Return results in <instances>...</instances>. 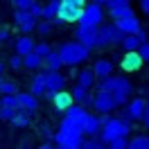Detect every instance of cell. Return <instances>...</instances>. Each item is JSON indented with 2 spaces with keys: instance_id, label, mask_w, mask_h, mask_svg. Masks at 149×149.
<instances>
[{
  "instance_id": "obj_1",
  "label": "cell",
  "mask_w": 149,
  "mask_h": 149,
  "mask_svg": "<svg viewBox=\"0 0 149 149\" xmlns=\"http://www.w3.org/2000/svg\"><path fill=\"white\" fill-rule=\"evenodd\" d=\"M97 91H104V93H109L113 97V102L118 104V106H124V104L129 102L131 93H133V86L127 77H109V79H102L100 81V88Z\"/></svg>"
},
{
  "instance_id": "obj_2",
  "label": "cell",
  "mask_w": 149,
  "mask_h": 149,
  "mask_svg": "<svg viewBox=\"0 0 149 149\" xmlns=\"http://www.w3.org/2000/svg\"><path fill=\"white\" fill-rule=\"evenodd\" d=\"M54 142L61 149H79L84 145V133L79 127H74L72 122H68L63 118L59 122V129L54 131Z\"/></svg>"
},
{
  "instance_id": "obj_3",
  "label": "cell",
  "mask_w": 149,
  "mask_h": 149,
  "mask_svg": "<svg viewBox=\"0 0 149 149\" xmlns=\"http://www.w3.org/2000/svg\"><path fill=\"white\" fill-rule=\"evenodd\" d=\"M129 133H131V124L122 118H106L102 124V131H100V142L109 145V142H115V140H129Z\"/></svg>"
},
{
  "instance_id": "obj_4",
  "label": "cell",
  "mask_w": 149,
  "mask_h": 149,
  "mask_svg": "<svg viewBox=\"0 0 149 149\" xmlns=\"http://www.w3.org/2000/svg\"><path fill=\"white\" fill-rule=\"evenodd\" d=\"M56 54L61 59V63L68 65V68H77V65L86 63V61L91 59V52H88L84 45H79L77 41H65V43H61L59 50H56Z\"/></svg>"
},
{
  "instance_id": "obj_5",
  "label": "cell",
  "mask_w": 149,
  "mask_h": 149,
  "mask_svg": "<svg viewBox=\"0 0 149 149\" xmlns=\"http://www.w3.org/2000/svg\"><path fill=\"white\" fill-rule=\"evenodd\" d=\"M104 5L100 0H93V2H84V9H81V16L77 20V27L84 29H97L100 25H104Z\"/></svg>"
},
{
  "instance_id": "obj_6",
  "label": "cell",
  "mask_w": 149,
  "mask_h": 149,
  "mask_svg": "<svg viewBox=\"0 0 149 149\" xmlns=\"http://www.w3.org/2000/svg\"><path fill=\"white\" fill-rule=\"evenodd\" d=\"M84 9V0H59V11H56V18L61 25L65 23H77Z\"/></svg>"
},
{
  "instance_id": "obj_7",
  "label": "cell",
  "mask_w": 149,
  "mask_h": 149,
  "mask_svg": "<svg viewBox=\"0 0 149 149\" xmlns=\"http://www.w3.org/2000/svg\"><path fill=\"white\" fill-rule=\"evenodd\" d=\"M122 36L124 34L115 27V23H104L97 27V47H109V45H115V43L120 45Z\"/></svg>"
},
{
  "instance_id": "obj_8",
  "label": "cell",
  "mask_w": 149,
  "mask_h": 149,
  "mask_svg": "<svg viewBox=\"0 0 149 149\" xmlns=\"http://www.w3.org/2000/svg\"><path fill=\"white\" fill-rule=\"evenodd\" d=\"M102 5H104V11H109L113 20H122L127 16H133V7H131L129 0H106Z\"/></svg>"
},
{
  "instance_id": "obj_9",
  "label": "cell",
  "mask_w": 149,
  "mask_h": 149,
  "mask_svg": "<svg viewBox=\"0 0 149 149\" xmlns=\"http://www.w3.org/2000/svg\"><path fill=\"white\" fill-rule=\"evenodd\" d=\"M14 109H16V113H27L29 118H32L38 111V100L32 97L29 93H20L18 91V93L14 95Z\"/></svg>"
},
{
  "instance_id": "obj_10",
  "label": "cell",
  "mask_w": 149,
  "mask_h": 149,
  "mask_svg": "<svg viewBox=\"0 0 149 149\" xmlns=\"http://www.w3.org/2000/svg\"><path fill=\"white\" fill-rule=\"evenodd\" d=\"M95 109V113L97 115H111L115 109H118V104L113 102V97L109 93H104V91H97V93L93 95V104H91Z\"/></svg>"
},
{
  "instance_id": "obj_11",
  "label": "cell",
  "mask_w": 149,
  "mask_h": 149,
  "mask_svg": "<svg viewBox=\"0 0 149 149\" xmlns=\"http://www.w3.org/2000/svg\"><path fill=\"white\" fill-rule=\"evenodd\" d=\"M145 104H147V100L145 97H133V100H129V102L124 104V113H122V120H127L131 124V122L136 120H142V113H145Z\"/></svg>"
},
{
  "instance_id": "obj_12",
  "label": "cell",
  "mask_w": 149,
  "mask_h": 149,
  "mask_svg": "<svg viewBox=\"0 0 149 149\" xmlns=\"http://www.w3.org/2000/svg\"><path fill=\"white\" fill-rule=\"evenodd\" d=\"M36 23L38 20L29 14V11H14V25L23 32V36H27L29 32L36 29Z\"/></svg>"
},
{
  "instance_id": "obj_13",
  "label": "cell",
  "mask_w": 149,
  "mask_h": 149,
  "mask_svg": "<svg viewBox=\"0 0 149 149\" xmlns=\"http://www.w3.org/2000/svg\"><path fill=\"white\" fill-rule=\"evenodd\" d=\"M149 41V34L142 29V32H138V34H133V36H122V41H120V47L124 50V54L127 52H138L140 50V45H145Z\"/></svg>"
},
{
  "instance_id": "obj_14",
  "label": "cell",
  "mask_w": 149,
  "mask_h": 149,
  "mask_svg": "<svg viewBox=\"0 0 149 149\" xmlns=\"http://www.w3.org/2000/svg\"><path fill=\"white\" fill-rule=\"evenodd\" d=\"M43 77H45V93L56 95L65 91V77L61 72H43Z\"/></svg>"
},
{
  "instance_id": "obj_15",
  "label": "cell",
  "mask_w": 149,
  "mask_h": 149,
  "mask_svg": "<svg viewBox=\"0 0 149 149\" xmlns=\"http://www.w3.org/2000/svg\"><path fill=\"white\" fill-rule=\"evenodd\" d=\"M115 27L120 29L124 36H133V34L142 32V23H140V18L133 14V16H127V18H122V20H115Z\"/></svg>"
},
{
  "instance_id": "obj_16",
  "label": "cell",
  "mask_w": 149,
  "mask_h": 149,
  "mask_svg": "<svg viewBox=\"0 0 149 149\" xmlns=\"http://www.w3.org/2000/svg\"><path fill=\"white\" fill-rule=\"evenodd\" d=\"M74 41L79 45H84L88 52L97 47V29H84V27H77L74 29Z\"/></svg>"
},
{
  "instance_id": "obj_17",
  "label": "cell",
  "mask_w": 149,
  "mask_h": 149,
  "mask_svg": "<svg viewBox=\"0 0 149 149\" xmlns=\"http://www.w3.org/2000/svg\"><path fill=\"white\" fill-rule=\"evenodd\" d=\"M88 115H91V111H88V109H84V106H77V104H72V106L63 113L65 120L72 122L74 127H79V129L84 127V122H86V118H88Z\"/></svg>"
},
{
  "instance_id": "obj_18",
  "label": "cell",
  "mask_w": 149,
  "mask_h": 149,
  "mask_svg": "<svg viewBox=\"0 0 149 149\" xmlns=\"http://www.w3.org/2000/svg\"><path fill=\"white\" fill-rule=\"evenodd\" d=\"M95 74V79H109V77H113V70H115V63H113L111 59H97L95 61V65L91 68Z\"/></svg>"
},
{
  "instance_id": "obj_19",
  "label": "cell",
  "mask_w": 149,
  "mask_h": 149,
  "mask_svg": "<svg viewBox=\"0 0 149 149\" xmlns=\"http://www.w3.org/2000/svg\"><path fill=\"white\" fill-rule=\"evenodd\" d=\"M100 131H102V118L95 115V113H91V115L86 118L84 127H81V133L88 136V140H93L95 136H100Z\"/></svg>"
},
{
  "instance_id": "obj_20",
  "label": "cell",
  "mask_w": 149,
  "mask_h": 149,
  "mask_svg": "<svg viewBox=\"0 0 149 149\" xmlns=\"http://www.w3.org/2000/svg\"><path fill=\"white\" fill-rule=\"evenodd\" d=\"M34 45H36V41L32 36H23L20 34L18 38H14V50H16V56H27L29 52H34Z\"/></svg>"
},
{
  "instance_id": "obj_21",
  "label": "cell",
  "mask_w": 149,
  "mask_h": 149,
  "mask_svg": "<svg viewBox=\"0 0 149 149\" xmlns=\"http://www.w3.org/2000/svg\"><path fill=\"white\" fill-rule=\"evenodd\" d=\"M95 81H97V79H95L93 70H91V68H84V70L77 72V84L74 86H79V88H84V91H91L95 86Z\"/></svg>"
},
{
  "instance_id": "obj_22",
  "label": "cell",
  "mask_w": 149,
  "mask_h": 149,
  "mask_svg": "<svg viewBox=\"0 0 149 149\" xmlns=\"http://www.w3.org/2000/svg\"><path fill=\"white\" fill-rule=\"evenodd\" d=\"M29 95L32 97H43L45 95V77H43V72H36L34 77H32V84H29Z\"/></svg>"
},
{
  "instance_id": "obj_23",
  "label": "cell",
  "mask_w": 149,
  "mask_h": 149,
  "mask_svg": "<svg viewBox=\"0 0 149 149\" xmlns=\"http://www.w3.org/2000/svg\"><path fill=\"white\" fill-rule=\"evenodd\" d=\"M140 65H142V61H140L138 52H127V54L122 56V68H124V72H136V70H140Z\"/></svg>"
},
{
  "instance_id": "obj_24",
  "label": "cell",
  "mask_w": 149,
  "mask_h": 149,
  "mask_svg": "<svg viewBox=\"0 0 149 149\" xmlns=\"http://www.w3.org/2000/svg\"><path fill=\"white\" fill-rule=\"evenodd\" d=\"M52 104H54V109L59 113H65L74 102H72V97H70V93H65V91H63V93H56L54 97H52Z\"/></svg>"
},
{
  "instance_id": "obj_25",
  "label": "cell",
  "mask_w": 149,
  "mask_h": 149,
  "mask_svg": "<svg viewBox=\"0 0 149 149\" xmlns=\"http://www.w3.org/2000/svg\"><path fill=\"white\" fill-rule=\"evenodd\" d=\"M43 65H45V72H61L63 63H61V59L56 54V50H52V52L43 59Z\"/></svg>"
},
{
  "instance_id": "obj_26",
  "label": "cell",
  "mask_w": 149,
  "mask_h": 149,
  "mask_svg": "<svg viewBox=\"0 0 149 149\" xmlns=\"http://www.w3.org/2000/svg\"><path fill=\"white\" fill-rule=\"evenodd\" d=\"M18 93V84L11 81V79H0V97H11V95Z\"/></svg>"
},
{
  "instance_id": "obj_27",
  "label": "cell",
  "mask_w": 149,
  "mask_h": 149,
  "mask_svg": "<svg viewBox=\"0 0 149 149\" xmlns=\"http://www.w3.org/2000/svg\"><path fill=\"white\" fill-rule=\"evenodd\" d=\"M56 11H59V0H52V2H47L43 5V11H41V20H52L56 18Z\"/></svg>"
},
{
  "instance_id": "obj_28",
  "label": "cell",
  "mask_w": 149,
  "mask_h": 149,
  "mask_svg": "<svg viewBox=\"0 0 149 149\" xmlns=\"http://www.w3.org/2000/svg\"><path fill=\"white\" fill-rule=\"evenodd\" d=\"M127 149H149V136H133L131 140H127Z\"/></svg>"
},
{
  "instance_id": "obj_29",
  "label": "cell",
  "mask_w": 149,
  "mask_h": 149,
  "mask_svg": "<svg viewBox=\"0 0 149 149\" xmlns=\"http://www.w3.org/2000/svg\"><path fill=\"white\" fill-rule=\"evenodd\" d=\"M41 65H43V61H41L34 52H29L27 56H23V68H27V70H38Z\"/></svg>"
},
{
  "instance_id": "obj_30",
  "label": "cell",
  "mask_w": 149,
  "mask_h": 149,
  "mask_svg": "<svg viewBox=\"0 0 149 149\" xmlns=\"http://www.w3.org/2000/svg\"><path fill=\"white\" fill-rule=\"evenodd\" d=\"M34 32H38L41 36H50V34L54 32V23H50V20H38Z\"/></svg>"
},
{
  "instance_id": "obj_31",
  "label": "cell",
  "mask_w": 149,
  "mask_h": 149,
  "mask_svg": "<svg viewBox=\"0 0 149 149\" xmlns=\"http://www.w3.org/2000/svg\"><path fill=\"white\" fill-rule=\"evenodd\" d=\"M29 122H32V118H29L27 113H16V115L11 118V124H14V127H18V129L29 127Z\"/></svg>"
},
{
  "instance_id": "obj_32",
  "label": "cell",
  "mask_w": 149,
  "mask_h": 149,
  "mask_svg": "<svg viewBox=\"0 0 149 149\" xmlns=\"http://www.w3.org/2000/svg\"><path fill=\"white\" fill-rule=\"evenodd\" d=\"M50 52H52V47L47 45L45 41H41V43H36V45H34V54H36L38 59H41V61H43V59H45V56L50 54Z\"/></svg>"
},
{
  "instance_id": "obj_33",
  "label": "cell",
  "mask_w": 149,
  "mask_h": 149,
  "mask_svg": "<svg viewBox=\"0 0 149 149\" xmlns=\"http://www.w3.org/2000/svg\"><path fill=\"white\" fill-rule=\"evenodd\" d=\"M36 5V0H14L16 11H32V7Z\"/></svg>"
},
{
  "instance_id": "obj_34",
  "label": "cell",
  "mask_w": 149,
  "mask_h": 149,
  "mask_svg": "<svg viewBox=\"0 0 149 149\" xmlns=\"http://www.w3.org/2000/svg\"><path fill=\"white\" fill-rule=\"evenodd\" d=\"M79 149H106V145L100 142L97 138H93V140H84V145H81Z\"/></svg>"
},
{
  "instance_id": "obj_35",
  "label": "cell",
  "mask_w": 149,
  "mask_h": 149,
  "mask_svg": "<svg viewBox=\"0 0 149 149\" xmlns=\"http://www.w3.org/2000/svg\"><path fill=\"white\" fill-rule=\"evenodd\" d=\"M38 131H41V136H43V138H54V133H52V127H50L47 122H41V124H38Z\"/></svg>"
},
{
  "instance_id": "obj_36",
  "label": "cell",
  "mask_w": 149,
  "mask_h": 149,
  "mask_svg": "<svg viewBox=\"0 0 149 149\" xmlns=\"http://www.w3.org/2000/svg\"><path fill=\"white\" fill-rule=\"evenodd\" d=\"M138 56H140V61H142V63H149V41L145 43V45H140Z\"/></svg>"
},
{
  "instance_id": "obj_37",
  "label": "cell",
  "mask_w": 149,
  "mask_h": 149,
  "mask_svg": "<svg viewBox=\"0 0 149 149\" xmlns=\"http://www.w3.org/2000/svg\"><path fill=\"white\" fill-rule=\"evenodd\" d=\"M9 68L11 70H23V59L16 56V54H11L9 56Z\"/></svg>"
},
{
  "instance_id": "obj_38",
  "label": "cell",
  "mask_w": 149,
  "mask_h": 149,
  "mask_svg": "<svg viewBox=\"0 0 149 149\" xmlns=\"http://www.w3.org/2000/svg\"><path fill=\"white\" fill-rule=\"evenodd\" d=\"M11 38V29L7 25H0V43H7Z\"/></svg>"
},
{
  "instance_id": "obj_39",
  "label": "cell",
  "mask_w": 149,
  "mask_h": 149,
  "mask_svg": "<svg viewBox=\"0 0 149 149\" xmlns=\"http://www.w3.org/2000/svg\"><path fill=\"white\" fill-rule=\"evenodd\" d=\"M14 115H16V111H11V109H0V120L2 122H11Z\"/></svg>"
},
{
  "instance_id": "obj_40",
  "label": "cell",
  "mask_w": 149,
  "mask_h": 149,
  "mask_svg": "<svg viewBox=\"0 0 149 149\" xmlns=\"http://www.w3.org/2000/svg\"><path fill=\"white\" fill-rule=\"evenodd\" d=\"M106 149H127V140H115V142H109Z\"/></svg>"
},
{
  "instance_id": "obj_41",
  "label": "cell",
  "mask_w": 149,
  "mask_h": 149,
  "mask_svg": "<svg viewBox=\"0 0 149 149\" xmlns=\"http://www.w3.org/2000/svg\"><path fill=\"white\" fill-rule=\"evenodd\" d=\"M142 122H145V127L149 129V102L145 104V113H142Z\"/></svg>"
},
{
  "instance_id": "obj_42",
  "label": "cell",
  "mask_w": 149,
  "mask_h": 149,
  "mask_svg": "<svg viewBox=\"0 0 149 149\" xmlns=\"http://www.w3.org/2000/svg\"><path fill=\"white\" fill-rule=\"evenodd\" d=\"M140 9H142V11L149 16V0H142V2H140Z\"/></svg>"
},
{
  "instance_id": "obj_43",
  "label": "cell",
  "mask_w": 149,
  "mask_h": 149,
  "mask_svg": "<svg viewBox=\"0 0 149 149\" xmlns=\"http://www.w3.org/2000/svg\"><path fill=\"white\" fill-rule=\"evenodd\" d=\"M2 77H5V63L0 61V79H2Z\"/></svg>"
},
{
  "instance_id": "obj_44",
  "label": "cell",
  "mask_w": 149,
  "mask_h": 149,
  "mask_svg": "<svg viewBox=\"0 0 149 149\" xmlns=\"http://www.w3.org/2000/svg\"><path fill=\"white\" fill-rule=\"evenodd\" d=\"M38 149H54V147H52L50 142H45V145H41V147H38Z\"/></svg>"
},
{
  "instance_id": "obj_45",
  "label": "cell",
  "mask_w": 149,
  "mask_h": 149,
  "mask_svg": "<svg viewBox=\"0 0 149 149\" xmlns=\"http://www.w3.org/2000/svg\"><path fill=\"white\" fill-rule=\"evenodd\" d=\"M54 149H61V147H54Z\"/></svg>"
}]
</instances>
